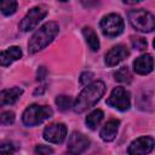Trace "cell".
Instances as JSON below:
<instances>
[{
    "label": "cell",
    "mask_w": 155,
    "mask_h": 155,
    "mask_svg": "<svg viewBox=\"0 0 155 155\" xmlns=\"http://www.w3.org/2000/svg\"><path fill=\"white\" fill-rule=\"evenodd\" d=\"M104 91H105V85L102 81H94L87 85V87H85L76 98L74 103V111L82 113L88 108L93 107L104 94Z\"/></svg>",
    "instance_id": "6da1fadb"
},
{
    "label": "cell",
    "mask_w": 155,
    "mask_h": 155,
    "mask_svg": "<svg viewBox=\"0 0 155 155\" xmlns=\"http://www.w3.org/2000/svg\"><path fill=\"white\" fill-rule=\"evenodd\" d=\"M35 153L39 155H51L53 153V149L47 145H38L35 148Z\"/></svg>",
    "instance_id": "cb8c5ba5"
},
{
    "label": "cell",
    "mask_w": 155,
    "mask_h": 155,
    "mask_svg": "<svg viewBox=\"0 0 155 155\" xmlns=\"http://www.w3.org/2000/svg\"><path fill=\"white\" fill-rule=\"evenodd\" d=\"M22 93H23V90L21 87H12V88L0 91V107L15 103Z\"/></svg>",
    "instance_id": "9a60e30c"
},
{
    "label": "cell",
    "mask_w": 155,
    "mask_h": 155,
    "mask_svg": "<svg viewBox=\"0 0 155 155\" xmlns=\"http://www.w3.org/2000/svg\"><path fill=\"white\" fill-rule=\"evenodd\" d=\"M124 19L116 15V13H110L101 21V29L104 35L109 38H115L120 35L124 31Z\"/></svg>",
    "instance_id": "5b68a950"
},
{
    "label": "cell",
    "mask_w": 155,
    "mask_h": 155,
    "mask_svg": "<svg viewBox=\"0 0 155 155\" xmlns=\"http://www.w3.org/2000/svg\"><path fill=\"white\" fill-rule=\"evenodd\" d=\"M92 78H93V74H92L91 71H85V73H82L81 76H80V82H81L82 85H87V84L91 82Z\"/></svg>",
    "instance_id": "d4e9b609"
},
{
    "label": "cell",
    "mask_w": 155,
    "mask_h": 155,
    "mask_svg": "<svg viewBox=\"0 0 155 155\" xmlns=\"http://www.w3.org/2000/svg\"><path fill=\"white\" fill-rule=\"evenodd\" d=\"M45 73H46V69L44 67H40L38 70V80H42L45 78Z\"/></svg>",
    "instance_id": "484cf974"
},
{
    "label": "cell",
    "mask_w": 155,
    "mask_h": 155,
    "mask_svg": "<svg viewBox=\"0 0 155 155\" xmlns=\"http://www.w3.org/2000/svg\"><path fill=\"white\" fill-rule=\"evenodd\" d=\"M58 34V24L56 22H47L40 27L30 38L28 44V51L30 53L39 52L45 48Z\"/></svg>",
    "instance_id": "7a4b0ae2"
},
{
    "label": "cell",
    "mask_w": 155,
    "mask_h": 155,
    "mask_svg": "<svg viewBox=\"0 0 155 155\" xmlns=\"http://www.w3.org/2000/svg\"><path fill=\"white\" fill-rule=\"evenodd\" d=\"M128 54H130V52H128V50H127L126 46H124V45H116V46L111 47L107 52L104 62H105V64L108 67H114V65L119 64L120 62H122Z\"/></svg>",
    "instance_id": "8fae6325"
},
{
    "label": "cell",
    "mask_w": 155,
    "mask_h": 155,
    "mask_svg": "<svg viewBox=\"0 0 155 155\" xmlns=\"http://www.w3.org/2000/svg\"><path fill=\"white\" fill-rule=\"evenodd\" d=\"M67 127L64 124H51L44 130V138L50 143L59 144L65 139Z\"/></svg>",
    "instance_id": "30bf717a"
},
{
    "label": "cell",
    "mask_w": 155,
    "mask_h": 155,
    "mask_svg": "<svg viewBox=\"0 0 155 155\" xmlns=\"http://www.w3.org/2000/svg\"><path fill=\"white\" fill-rule=\"evenodd\" d=\"M22 57V51L18 46H11L5 51H0V65L7 67Z\"/></svg>",
    "instance_id": "4fadbf2b"
},
{
    "label": "cell",
    "mask_w": 155,
    "mask_h": 155,
    "mask_svg": "<svg viewBox=\"0 0 155 155\" xmlns=\"http://www.w3.org/2000/svg\"><path fill=\"white\" fill-rule=\"evenodd\" d=\"M154 149V139L153 137H139L136 140H133L128 149L127 153L130 155H145L149 154Z\"/></svg>",
    "instance_id": "9c48e42d"
},
{
    "label": "cell",
    "mask_w": 155,
    "mask_h": 155,
    "mask_svg": "<svg viewBox=\"0 0 155 155\" xmlns=\"http://www.w3.org/2000/svg\"><path fill=\"white\" fill-rule=\"evenodd\" d=\"M15 122V114L13 111H4L1 115H0V124L2 125H11Z\"/></svg>",
    "instance_id": "603a6c76"
},
{
    "label": "cell",
    "mask_w": 155,
    "mask_h": 155,
    "mask_svg": "<svg viewBox=\"0 0 155 155\" xmlns=\"http://www.w3.org/2000/svg\"><path fill=\"white\" fill-rule=\"evenodd\" d=\"M130 23L132 24V27L142 33H150L154 30L155 27V19L154 16L143 10V8H138V10H132L128 12L127 15Z\"/></svg>",
    "instance_id": "3957f363"
},
{
    "label": "cell",
    "mask_w": 155,
    "mask_h": 155,
    "mask_svg": "<svg viewBox=\"0 0 155 155\" xmlns=\"http://www.w3.org/2000/svg\"><path fill=\"white\" fill-rule=\"evenodd\" d=\"M90 145V139L80 132H73L68 139V154L69 155H80Z\"/></svg>",
    "instance_id": "ba28073f"
},
{
    "label": "cell",
    "mask_w": 155,
    "mask_h": 155,
    "mask_svg": "<svg viewBox=\"0 0 155 155\" xmlns=\"http://www.w3.org/2000/svg\"><path fill=\"white\" fill-rule=\"evenodd\" d=\"M82 34H84V36L86 39V42L90 46V48L92 51H98V48H99V40H98V36H97L96 31L91 27H85L82 29Z\"/></svg>",
    "instance_id": "2e32d148"
},
{
    "label": "cell",
    "mask_w": 155,
    "mask_h": 155,
    "mask_svg": "<svg viewBox=\"0 0 155 155\" xmlns=\"http://www.w3.org/2000/svg\"><path fill=\"white\" fill-rule=\"evenodd\" d=\"M107 104L121 111L127 110L131 105L128 91H126L124 87H115L107 99Z\"/></svg>",
    "instance_id": "52a82bcc"
},
{
    "label": "cell",
    "mask_w": 155,
    "mask_h": 155,
    "mask_svg": "<svg viewBox=\"0 0 155 155\" xmlns=\"http://www.w3.org/2000/svg\"><path fill=\"white\" fill-rule=\"evenodd\" d=\"M52 114H53V111L50 107L31 104L24 110L22 120L25 126H36V125H40L41 122H44L45 120L50 119L52 116Z\"/></svg>",
    "instance_id": "277c9868"
},
{
    "label": "cell",
    "mask_w": 155,
    "mask_h": 155,
    "mask_svg": "<svg viewBox=\"0 0 155 155\" xmlns=\"http://www.w3.org/2000/svg\"><path fill=\"white\" fill-rule=\"evenodd\" d=\"M16 151V145L10 140L0 142V155H12Z\"/></svg>",
    "instance_id": "44dd1931"
},
{
    "label": "cell",
    "mask_w": 155,
    "mask_h": 155,
    "mask_svg": "<svg viewBox=\"0 0 155 155\" xmlns=\"http://www.w3.org/2000/svg\"><path fill=\"white\" fill-rule=\"evenodd\" d=\"M17 10V1L13 0H5V1H0V11L5 15V16H11L16 12Z\"/></svg>",
    "instance_id": "d6986e66"
},
{
    "label": "cell",
    "mask_w": 155,
    "mask_h": 155,
    "mask_svg": "<svg viewBox=\"0 0 155 155\" xmlns=\"http://www.w3.org/2000/svg\"><path fill=\"white\" fill-rule=\"evenodd\" d=\"M131 44H132V46H133L136 50H138V51L145 50L147 46H148L147 40H145L144 38H142V36H132V38H131Z\"/></svg>",
    "instance_id": "7402d4cb"
},
{
    "label": "cell",
    "mask_w": 155,
    "mask_h": 155,
    "mask_svg": "<svg viewBox=\"0 0 155 155\" xmlns=\"http://www.w3.org/2000/svg\"><path fill=\"white\" fill-rule=\"evenodd\" d=\"M119 125H120V121L119 120H109L104 126L103 128L101 130V138L104 140V142H111L115 137H116V133H117V128H119Z\"/></svg>",
    "instance_id": "5bb4252c"
},
{
    "label": "cell",
    "mask_w": 155,
    "mask_h": 155,
    "mask_svg": "<svg viewBox=\"0 0 155 155\" xmlns=\"http://www.w3.org/2000/svg\"><path fill=\"white\" fill-rule=\"evenodd\" d=\"M47 15V10L44 6H35L28 11V13L23 17L19 23V29L22 31H29L36 28L39 22H41Z\"/></svg>",
    "instance_id": "8992f818"
},
{
    "label": "cell",
    "mask_w": 155,
    "mask_h": 155,
    "mask_svg": "<svg viewBox=\"0 0 155 155\" xmlns=\"http://www.w3.org/2000/svg\"><path fill=\"white\" fill-rule=\"evenodd\" d=\"M56 104H57V107H58L59 110L64 111V110H68V109L71 107L73 99H71V97H69V96L62 94V96H58V97L56 98Z\"/></svg>",
    "instance_id": "ffe728a7"
},
{
    "label": "cell",
    "mask_w": 155,
    "mask_h": 155,
    "mask_svg": "<svg viewBox=\"0 0 155 155\" xmlns=\"http://www.w3.org/2000/svg\"><path fill=\"white\" fill-rule=\"evenodd\" d=\"M103 116H104L103 111H102L101 109H96V110H93L92 113H90V114L87 115V117H86V125H87L91 130H96L97 126H98V125L101 124V121L103 120Z\"/></svg>",
    "instance_id": "e0dca14e"
},
{
    "label": "cell",
    "mask_w": 155,
    "mask_h": 155,
    "mask_svg": "<svg viewBox=\"0 0 155 155\" xmlns=\"http://www.w3.org/2000/svg\"><path fill=\"white\" fill-rule=\"evenodd\" d=\"M114 76H115V80H116V81L124 82V84H128V82H131V80H132L131 73H130V70H128L127 67H122V68L117 69V70L114 73Z\"/></svg>",
    "instance_id": "ac0fdd59"
},
{
    "label": "cell",
    "mask_w": 155,
    "mask_h": 155,
    "mask_svg": "<svg viewBox=\"0 0 155 155\" xmlns=\"http://www.w3.org/2000/svg\"><path fill=\"white\" fill-rule=\"evenodd\" d=\"M153 67H154L153 56L149 54V53L143 54V56H139L133 62V69H134V71L137 74H140V75L149 74L153 70Z\"/></svg>",
    "instance_id": "7c38bea8"
}]
</instances>
